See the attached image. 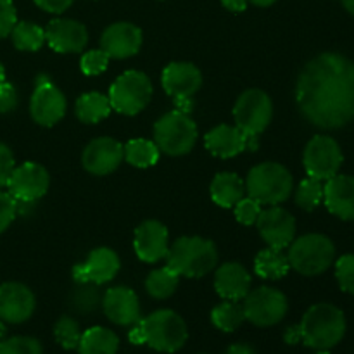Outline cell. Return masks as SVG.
I'll use <instances>...</instances> for the list:
<instances>
[{"mask_svg":"<svg viewBox=\"0 0 354 354\" xmlns=\"http://www.w3.org/2000/svg\"><path fill=\"white\" fill-rule=\"evenodd\" d=\"M120 272V258L113 249L99 248L93 249L86 256L85 263L73 268V279L76 283H102L111 282Z\"/></svg>","mask_w":354,"mask_h":354,"instance_id":"cell-15","label":"cell"},{"mask_svg":"<svg viewBox=\"0 0 354 354\" xmlns=\"http://www.w3.org/2000/svg\"><path fill=\"white\" fill-rule=\"evenodd\" d=\"M17 107V90L12 83H0V113H10Z\"/></svg>","mask_w":354,"mask_h":354,"instance_id":"cell-44","label":"cell"},{"mask_svg":"<svg viewBox=\"0 0 354 354\" xmlns=\"http://www.w3.org/2000/svg\"><path fill=\"white\" fill-rule=\"evenodd\" d=\"M123 154L124 159L137 168H149L159 161L158 145L145 138H135L128 142L123 147Z\"/></svg>","mask_w":354,"mask_h":354,"instance_id":"cell-31","label":"cell"},{"mask_svg":"<svg viewBox=\"0 0 354 354\" xmlns=\"http://www.w3.org/2000/svg\"><path fill=\"white\" fill-rule=\"evenodd\" d=\"M315 354H332V353H328V351H318V353H315Z\"/></svg>","mask_w":354,"mask_h":354,"instance_id":"cell-55","label":"cell"},{"mask_svg":"<svg viewBox=\"0 0 354 354\" xmlns=\"http://www.w3.org/2000/svg\"><path fill=\"white\" fill-rule=\"evenodd\" d=\"M324 203L334 216L354 221V176L335 175L324 185Z\"/></svg>","mask_w":354,"mask_h":354,"instance_id":"cell-22","label":"cell"},{"mask_svg":"<svg viewBox=\"0 0 354 354\" xmlns=\"http://www.w3.org/2000/svg\"><path fill=\"white\" fill-rule=\"evenodd\" d=\"M175 106H176V111H180V113L187 114L192 111V97H176L175 99Z\"/></svg>","mask_w":354,"mask_h":354,"instance_id":"cell-48","label":"cell"},{"mask_svg":"<svg viewBox=\"0 0 354 354\" xmlns=\"http://www.w3.org/2000/svg\"><path fill=\"white\" fill-rule=\"evenodd\" d=\"M296 102L311 124L339 130L354 120V62L337 52L311 59L296 85Z\"/></svg>","mask_w":354,"mask_h":354,"instance_id":"cell-1","label":"cell"},{"mask_svg":"<svg viewBox=\"0 0 354 354\" xmlns=\"http://www.w3.org/2000/svg\"><path fill=\"white\" fill-rule=\"evenodd\" d=\"M102 308L106 317L113 324L121 327H130L140 320V303L130 287H111L102 297Z\"/></svg>","mask_w":354,"mask_h":354,"instance_id":"cell-19","label":"cell"},{"mask_svg":"<svg viewBox=\"0 0 354 354\" xmlns=\"http://www.w3.org/2000/svg\"><path fill=\"white\" fill-rule=\"evenodd\" d=\"M249 0H221L223 7L230 12H244L248 9Z\"/></svg>","mask_w":354,"mask_h":354,"instance_id":"cell-47","label":"cell"},{"mask_svg":"<svg viewBox=\"0 0 354 354\" xmlns=\"http://www.w3.org/2000/svg\"><path fill=\"white\" fill-rule=\"evenodd\" d=\"M273 116V104L268 93L263 90H245L237 99L234 107V118L239 130L249 138V147L254 151L258 145V135L266 130Z\"/></svg>","mask_w":354,"mask_h":354,"instance_id":"cell-7","label":"cell"},{"mask_svg":"<svg viewBox=\"0 0 354 354\" xmlns=\"http://www.w3.org/2000/svg\"><path fill=\"white\" fill-rule=\"evenodd\" d=\"M109 102L114 111L135 116L145 109L152 97V83L142 71H127L114 80L109 88Z\"/></svg>","mask_w":354,"mask_h":354,"instance_id":"cell-9","label":"cell"},{"mask_svg":"<svg viewBox=\"0 0 354 354\" xmlns=\"http://www.w3.org/2000/svg\"><path fill=\"white\" fill-rule=\"evenodd\" d=\"M225 354H256V351L249 344H242L241 342V344H232Z\"/></svg>","mask_w":354,"mask_h":354,"instance_id":"cell-49","label":"cell"},{"mask_svg":"<svg viewBox=\"0 0 354 354\" xmlns=\"http://www.w3.org/2000/svg\"><path fill=\"white\" fill-rule=\"evenodd\" d=\"M135 252L144 263H156L166 258L169 249L168 228L156 220H147L135 230Z\"/></svg>","mask_w":354,"mask_h":354,"instance_id":"cell-21","label":"cell"},{"mask_svg":"<svg viewBox=\"0 0 354 354\" xmlns=\"http://www.w3.org/2000/svg\"><path fill=\"white\" fill-rule=\"evenodd\" d=\"M3 339H7V328L6 325H3V322L0 320V342H2Z\"/></svg>","mask_w":354,"mask_h":354,"instance_id":"cell-53","label":"cell"},{"mask_svg":"<svg viewBox=\"0 0 354 354\" xmlns=\"http://www.w3.org/2000/svg\"><path fill=\"white\" fill-rule=\"evenodd\" d=\"M37 301L24 283L7 282L0 286V320L6 324H24L33 315Z\"/></svg>","mask_w":354,"mask_h":354,"instance_id":"cell-16","label":"cell"},{"mask_svg":"<svg viewBox=\"0 0 354 354\" xmlns=\"http://www.w3.org/2000/svg\"><path fill=\"white\" fill-rule=\"evenodd\" d=\"M290 265L287 256L282 254L279 249L268 248L259 252L254 259V272L258 277L266 280H279L289 273Z\"/></svg>","mask_w":354,"mask_h":354,"instance_id":"cell-29","label":"cell"},{"mask_svg":"<svg viewBox=\"0 0 354 354\" xmlns=\"http://www.w3.org/2000/svg\"><path fill=\"white\" fill-rule=\"evenodd\" d=\"M0 354H44V348L38 339L16 335L0 342Z\"/></svg>","mask_w":354,"mask_h":354,"instance_id":"cell-37","label":"cell"},{"mask_svg":"<svg viewBox=\"0 0 354 354\" xmlns=\"http://www.w3.org/2000/svg\"><path fill=\"white\" fill-rule=\"evenodd\" d=\"M17 214V201L9 192H0V234L9 228Z\"/></svg>","mask_w":354,"mask_h":354,"instance_id":"cell-42","label":"cell"},{"mask_svg":"<svg viewBox=\"0 0 354 354\" xmlns=\"http://www.w3.org/2000/svg\"><path fill=\"white\" fill-rule=\"evenodd\" d=\"M245 320L256 327H273L286 318L289 303L282 290L273 287H258L244 297Z\"/></svg>","mask_w":354,"mask_h":354,"instance_id":"cell-10","label":"cell"},{"mask_svg":"<svg viewBox=\"0 0 354 354\" xmlns=\"http://www.w3.org/2000/svg\"><path fill=\"white\" fill-rule=\"evenodd\" d=\"M344 156L337 142L328 135H317L304 149L303 162L308 176L327 182L341 169Z\"/></svg>","mask_w":354,"mask_h":354,"instance_id":"cell-11","label":"cell"},{"mask_svg":"<svg viewBox=\"0 0 354 354\" xmlns=\"http://www.w3.org/2000/svg\"><path fill=\"white\" fill-rule=\"evenodd\" d=\"M45 41L52 50L59 54H73L82 52L88 41V31L80 21L75 19H54L45 28Z\"/></svg>","mask_w":354,"mask_h":354,"instance_id":"cell-18","label":"cell"},{"mask_svg":"<svg viewBox=\"0 0 354 354\" xmlns=\"http://www.w3.org/2000/svg\"><path fill=\"white\" fill-rule=\"evenodd\" d=\"M168 266L187 279H199L214 270L218 263V249L203 237H180L168 249Z\"/></svg>","mask_w":354,"mask_h":354,"instance_id":"cell-3","label":"cell"},{"mask_svg":"<svg viewBox=\"0 0 354 354\" xmlns=\"http://www.w3.org/2000/svg\"><path fill=\"white\" fill-rule=\"evenodd\" d=\"M211 322L223 332H234L245 322L244 306L237 301H225L211 311Z\"/></svg>","mask_w":354,"mask_h":354,"instance_id":"cell-32","label":"cell"},{"mask_svg":"<svg viewBox=\"0 0 354 354\" xmlns=\"http://www.w3.org/2000/svg\"><path fill=\"white\" fill-rule=\"evenodd\" d=\"M197 142V127L187 114L171 111L154 124V144L169 156H183Z\"/></svg>","mask_w":354,"mask_h":354,"instance_id":"cell-8","label":"cell"},{"mask_svg":"<svg viewBox=\"0 0 354 354\" xmlns=\"http://www.w3.org/2000/svg\"><path fill=\"white\" fill-rule=\"evenodd\" d=\"M301 341L317 351H328L337 346L346 334V317L337 306L320 303L304 313L299 324Z\"/></svg>","mask_w":354,"mask_h":354,"instance_id":"cell-2","label":"cell"},{"mask_svg":"<svg viewBox=\"0 0 354 354\" xmlns=\"http://www.w3.org/2000/svg\"><path fill=\"white\" fill-rule=\"evenodd\" d=\"M75 0H35L40 9H44L45 12H50V14H61L64 12L66 9L71 7V3Z\"/></svg>","mask_w":354,"mask_h":354,"instance_id":"cell-45","label":"cell"},{"mask_svg":"<svg viewBox=\"0 0 354 354\" xmlns=\"http://www.w3.org/2000/svg\"><path fill=\"white\" fill-rule=\"evenodd\" d=\"M102 303L95 283H78L71 294V308L80 315H88Z\"/></svg>","mask_w":354,"mask_h":354,"instance_id":"cell-34","label":"cell"},{"mask_svg":"<svg viewBox=\"0 0 354 354\" xmlns=\"http://www.w3.org/2000/svg\"><path fill=\"white\" fill-rule=\"evenodd\" d=\"M249 147L248 135L237 127L230 124H220L207 131L206 135V149L213 156L221 159H230L241 154L244 149Z\"/></svg>","mask_w":354,"mask_h":354,"instance_id":"cell-25","label":"cell"},{"mask_svg":"<svg viewBox=\"0 0 354 354\" xmlns=\"http://www.w3.org/2000/svg\"><path fill=\"white\" fill-rule=\"evenodd\" d=\"M324 201V183L317 178H304L296 190V203L297 206L303 207L304 211H313Z\"/></svg>","mask_w":354,"mask_h":354,"instance_id":"cell-35","label":"cell"},{"mask_svg":"<svg viewBox=\"0 0 354 354\" xmlns=\"http://www.w3.org/2000/svg\"><path fill=\"white\" fill-rule=\"evenodd\" d=\"M14 168H16V165H14L12 151L0 142V189L7 185Z\"/></svg>","mask_w":354,"mask_h":354,"instance_id":"cell-43","label":"cell"},{"mask_svg":"<svg viewBox=\"0 0 354 354\" xmlns=\"http://www.w3.org/2000/svg\"><path fill=\"white\" fill-rule=\"evenodd\" d=\"M111 102L109 97L99 92H88L83 93L78 100H76V116L83 123H99L104 118L109 116L111 113Z\"/></svg>","mask_w":354,"mask_h":354,"instance_id":"cell-28","label":"cell"},{"mask_svg":"<svg viewBox=\"0 0 354 354\" xmlns=\"http://www.w3.org/2000/svg\"><path fill=\"white\" fill-rule=\"evenodd\" d=\"M256 227L263 241L270 248L279 249V251L289 248L296 237V220L289 211L280 206H270L265 211L261 209L256 220Z\"/></svg>","mask_w":354,"mask_h":354,"instance_id":"cell-14","label":"cell"},{"mask_svg":"<svg viewBox=\"0 0 354 354\" xmlns=\"http://www.w3.org/2000/svg\"><path fill=\"white\" fill-rule=\"evenodd\" d=\"M142 47L140 28L131 23H114L100 37V48L111 59H128Z\"/></svg>","mask_w":354,"mask_h":354,"instance_id":"cell-20","label":"cell"},{"mask_svg":"<svg viewBox=\"0 0 354 354\" xmlns=\"http://www.w3.org/2000/svg\"><path fill=\"white\" fill-rule=\"evenodd\" d=\"M128 341L135 346L145 344V335H144V327H142V322L138 320L137 324L131 325V330L128 334Z\"/></svg>","mask_w":354,"mask_h":354,"instance_id":"cell-46","label":"cell"},{"mask_svg":"<svg viewBox=\"0 0 354 354\" xmlns=\"http://www.w3.org/2000/svg\"><path fill=\"white\" fill-rule=\"evenodd\" d=\"M180 275L168 265L162 268L154 270L151 275L145 280V289H147L149 296L154 299H168L175 294L176 287H178Z\"/></svg>","mask_w":354,"mask_h":354,"instance_id":"cell-30","label":"cell"},{"mask_svg":"<svg viewBox=\"0 0 354 354\" xmlns=\"http://www.w3.org/2000/svg\"><path fill=\"white\" fill-rule=\"evenodd\" d=\"M6 82V69H3L2 62H0V83Z\"/></svg>","mask_w":354,"mask_h":354,"instance_id":"cell-54","label":"cell"},{"mask_svg":"<svg viewBox=\"0 0 354 354\" xmlns=\"http://www.w3.org/2000/svg\"><path fill=\"white\" fill-rule=\"evenodd\" d=\"M142 322L145 344L159 353H176L185 346L189 330L183 318L173 310H158Z\"/></svg>","mask_w":354,"mask_h":354,"instance_id":"cell-6","label":"cell"},{"mask_svg":"<svg viewBox=\"0 0 354 354\" xmlns=\"http://www.w3.org/2000/svg\"><path fill=\"white\" fill-rule=\"evenodd\" d=\"M341 2H342V6H344V9L354 16V0H341Z\"/></svg>","mask_w":354,"mask_h":354,"instance_id":"cell-52","label":"cell"},{"mask_svg":"<svg viewBox=\"0 0 354 354\" xmlns=\"http://www.w3.org/2000/svg\"><path fill=\"white\" fill-rule=\"evenodd\" d=\"M289 265L297 273L306 277L322 275L335 259V245L327 235L308 234L294 239L289 245Z\"/></svg>","mask_w":354,"mask_h":354,"instance_id":"cell-5","label":"cell"},{"mask_svg":"<svg viewBox=\"0 0 354 354\" xmlns=\"http://www.w3.org/2000/svg\"><path fill=\"white\" fill-rule=\"evenodd\" d=\"M211 197L221 207H234L244 197L245 185L235 173H218L211 182Z\"/></svg>","mask_w":354,"mask_h":354,"instance_id":"cell-26","label":"cell"},{"mask_svg":"<svg viewBox=\"0 0 354 354\" xmlns=\"http://www.w3.org/2000/svg\"><path fill=\"white\" fill-rule=\"evenodd\" d=\"M120 339L106 327H92L82 334L78 344L80 354H116Z\"/></svg>","mask_w":354,"mask_h":354,"instance_id":"cell-27","label":"cell"},{"mask_svg":"<svg viewBox=\"0 0 354 354\" xmlns=\"http://www.w3.org/2000/svg\"><path fill=\"white\" fill-rule=\"evenodd\" d=\"M162 88L173 99L192 97L203 85V75L190 62H171L162 71Z\"/></svg>","mask_w":354,"mask_h":354,"instance_id":"cell-23","label":"cell"},{"mask_svg":"<svg viewBox=\"0 0 354 354\" xmlns=\"http://www.w3.org/2000/svg\"><path fill=\"white\" fill-rule=\"evenodd\" d=\"M299 341H301L299 325H297V327H290L289 330L286 332V342H289V344H297Z\"/></svg>","mask_w":354,"mask_h":354,"instance_id":"cell-50","label":"cell"},{"mask_svg":"<svg viewBox=\"0 0 354 354\" xmlns=\"http://www.w3.org/2000/svg\"><path fill=\"white\" fill-rule=\"evenodd\" d=\"M30 113L35 123L54 127L66 114V97L45 75L37 76L30 100Z\"/></svg>","mask_w":354,"mask_h":354,"instance_id":"cell-12","label":"cell"},{"mask_svg":"<svg viewBox=\"0 0 354 354\" xmlns=\"http://www.w3.org/2000/svg\"><path fill=\"white\" fill-rule=\"evenodd\" d=\"M48 183L47 169L38 162L28 161L12 169L6 187L17 203H35L47 194Z\"/></svg>","mask_w":354,"mask_h":354,"instance_id":"cell-13","label":"cell"},{"mask_svg":"<svg viewBox=\"0 0 354 354\" xmlns=\"http://www.w3.org/2000/svg\"><path fill=\"white\" fill-rule=\"evenodd\" d=\"M109 55L99 48V50H88L83 54L82 61H80V68L86 76H97L104 73L109 66Z\"/></svg>","mask_w":354,"mask_h":354,"instance_id":"cell-39","label":"cell"},{"mask_svg":"<svg viewBox=\"0 0 354 354\" xmlns=\"http://www.w3.org/2000/svg\"><path fill=\"white\" fill-rule=\"evenodd\" d=\"M16 23L17 14L12 0H0V40L12 33Z\"/></svg>","mask_w":354,"mask_h":354,"instance_id":"cell-41","label":"cell"},{"mask_svg":"<svg viewBox=\"0 0 354 354\" xmlns=\"http://www.w3.org/2000/svg\"><path fill=\"white\" fill-rule=\"evenodd\" d=\"M335 279L344 292L354 296V254H344L335 263Z\"/></svg>","mask_w":354,"mask_h":354,"instance_id":"cell-38","label":"cell"},{"mask_svg":"<svg viewBox=\"0 0 354 354\" xmlns=\"http://www.w3.org/2000/svg\"><path fill=\"white\" fill-rule=\"evenodd\" d=\"M294 189V180L289 169L279 162H261L249 171L245 190L248 196L259 204H277L287 201Z\"/></svg>","mask_w":354,"mask_h":354,"instance_id":"cell-4","label":"cell"},{"mask_svg":"<svg viewBox=\"0 0 354 354\" xmlns=\"http://www.w3.org/2000/svg\"><path fill=\"white\" fill-rule=\"evenodd\" d=\"M10 38L17 50L35 52L45 44V30L30 21H21V23H16Z\"/></svg>","mask_w":354,"mask_h":354,"instance_id":"cell-33","label":"cell"},{"mask_svg":"<svg viewBox=\"0 0 354 354\" xmlns=\"http://www.w3.org/2000/svg\"><path fill=\"white\" fill-rule=\"evenodd\" d=\"M123 145L111 137H100L90 142L82 156L83 168L97 176L113 173L123 161Z\"/></svg>","mask_w":354,"mask_h":354,"instance_id":"cell-17","label":"cell"},{"mask_svg":"<svg viewBox=\"0 0 354 354\" xmlns=\"http://www.w3.org/2000/svg\"><path fill=\"white\" fill-rule=\"evenodd\" d=\"M249 2L254 3V6H258V7H268V6H272V3H275L277 0H249Z\"/></svg>","mask_w":354,"mask_h":354,"instance_id":"cell-51","label":"cell"},{"mask_svg":"<svg viewBox=\"0 0 354 354\" xmlns=\"http://www.w3.org/2000/svg\"><path fill=\"white\" fill-rule=\"evenodd\" d=\"M83 332L80 330V325L75 318L71 317H61L54 327V337L61 348L68 349H78L80 339H82Z\"/></svg>","mask_w":354,"mask_h":354,"instance_id":"cell-36","label":"cell"},{"mask_svg":"<svg viewBox=\"0 0 354 354\" xmlns=\"http://www.w3.org/2000/svg\"><path fill=\"white\" fill-rule=\"evenodd\" d=\"M214 290L225 301H241L251 290V275L241 263H225L214 273Z\"/></svg>","mask_w":354,"mask_h":354,"instance_id":"cell-24","label":"cell"},{"mask_svg":"<svg viewBox=\"0 0 354 354\" xmlns=\"http://www.w3.org/2000/svg\"><path fill=\"white\" fill-rule=\"evenodd\" d=\"M235 218L239 223L242 225H254L258 220L259 213H261V204L252 197H242L237 204H235Z\"/></svg>","mask_w":354,"mask_h":354,"instance_id":"cell-40","label":"cell"}]
</instances>
